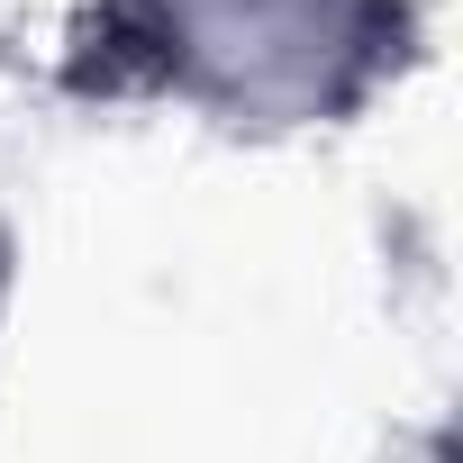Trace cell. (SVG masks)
<instances>
[{"instance_id": "1", "label": "cell", "mask_w": 463, "mask_h": 463, "mask_svg": "<svg viewBox=\"0 0 463 463\" xmlns=\"http://www.w3.org/2000/svg\"><path fill=\"white\" fill-rule=\"evenodd\" d=\"M418 46V0H73L46 82L73 109H182L282 146L354 128Z\"/></svg>"}, {"instance_id": "2", "label": "cell", "mask_w": 463, "mask_h": 463, "mask_svg": "<svg viewBox=\"0 0 463 463\" xmlns=\"http://www.w3.org/2000/svg\"><path fill=\"white\" fill-rule=\"evenodd\" d=\"M10 291H19V237H10V218H0V318H10Z\"/></svg>"}, {"instance_id": "3", "label": "cell", "mask_w": 463, "mask_h": 463, "mask_svg": "<svg viewBox=\"0 0 463 463\" xmlns=\"http://www.w3.org/2000/svg\"><path fill=\"white\" fill-rule=\"evenodd\" d=\"M418 463H445V436H427V445H418Z\"/></svg>"}]
</instances>
